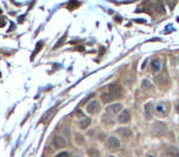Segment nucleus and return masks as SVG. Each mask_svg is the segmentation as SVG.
Returning <instances> with one entry per match:
<instances>
[{"mask_svg": "<svg viewBox=\"0 0 179 157\" xmlns=\"http://www.w3.org/2000/svg\"><path fill=\"white\" fill-rule=\"evenodd\" d=\"M153 134L158 135V136H160V135L167 134V127H166V124L160 123V122L155 123V125H153Z\"/></svg>", "mask_w": 179, "mask_h": 157, "instance_id": "1", "label": "nucleus"}, {"mask_svg": "<svg viewBox=\"0 0 179 157\" xmlns=\"http://www.w3.org/2000/svg\"><path fill=\"white\" fill-rule=\"evenodd\" d=\"M107 91H109L112 93V96H113L115 99L119 98L121 96V87L119 85H117V83H113V85H109L108 88H107Z\"/></svg>", "mask_w": 179, "mask_h": 157, "instance_id": "2", "label": "nucleus"}, {"mask_svg": "<svg viewBox=\"0 0 179 157\" xmlns=\"http://www.w3.org/2000/svg\"><path fill=\"white\" fill-rule=\"evenodd\" d=\"M99 108H101L99 102L92 101V102H90L87 104V107H86V111H87L88 114H95V113H98L99 112Z\"/></svg>", "mask_w": 179, "mask_h": 157, "instance_id": "3", "label": "nucleus"}, {"mask_svg": "<svg viewBox=\"0 0 179 157\" xmlns=\"http://www.w3.org/2000/svg\"><path fill=\"white\" fill-rule=\"evenodd\" d=\"M130 112L126 111V109H124V111H121V113L118 116V122L121 123V124H125V123H129L130 122Z\"/></svg>", "mask_w": 179, "mask_h": 157, "instance_id": "4", "label": "nucleus"}, {"mask_svg": "<svg viewBox=\"0 0 179 157\" xmlns=\"http://www.w3.org/2000/svg\"><path fill=\"white\" fill-rule=\"evenodd\" d=\"M107 145H108L109 149L115 150V149H119L120 141L118 140V138H115V136H109L108 140H107Z\"/></svg>", "mask_w": 179, "mask_h": 157, "instance_id": "5", "label": "nucleus"}, {"mask_svg": "<svg viewBox=\"0 0 179 157\" xmlns=\"http://www.w3.org/2000/svg\"><path fill=\"white\" fill-rule=\"evenodd\" d=\"M121 104L120 103H115V104H110V106H108L106 108V112L108 114H117L119 113L121 111Z\"/></svg>", "mask_w": 179, "mask_h": 157, "instance_id": "6", "label": "nucleus"}, {"mask_svg": "<svg viewBox=\"0 0 179 157\" xmlns=\"http://www.w3.org/2000/svg\"><path fill=\"white\" fill-rule=\"evenodd\" d=\"M117 133H118L121 138H130L131 135H132V132H131V129L130 128H119L118 130H117Z\"/></svg>", "mask_w": 179, "mask_h": 157, "instance_id": "7", "label": "nucleus"}, {"mask_svg": "<svg viewBox=\"0 0 179 157\" xmlns=\"http://www.w3.org/2000/svg\"><path fill=\"white\" fill-rule=\"evenodd\" d=\"M161 66H162V64H161V61L158 60V59H155V60L151 61V69H152L153 72L160 71L161 70Z\"/></svg>", "mask_w": 179, "mask_h": 157, "instance_id": "8", "label": "nucleus"}, {"mask_svg": "<svg viewBox=\"0 0 179 157\" xmlns=\"http://www.w3.org/2000/svg\"><path fill=\"white\" fill-rule=\"evenodd\" d=\"M55 112H57V107H53V108L50 109V111H49L48 113H45L44 116H43V119H42V122H45V120H48V122H49V120L52 119V117H53L54 114H55Z\"/></svg>", "mask_w": 179, "mask_h": 157, "instance_id": "9", "label": "nucleus"}, {"mask_svg": "<svg viewBox=\"0 0 179 157\" xmlns=\"http://www.w3.org/2000/svg\"><path fill=\"white\" fill-rule=\"evenodd\" d=\"M54 145L57 146V147H64V146L66 145V143H65V140L61 138V136H55L54 138Z\"/></svg>", "mask_w": 179, "mask_h": 157, "instance_id": "10", "label": "nucleus"}, {"mask_svg": "<svg viewBox=\"0 0 179 157\" xmlns=\"http://www.w3.org/2000/svg\"><path fill=\"white\" fill-rule=\"evenodd\" d=\"M152 112H153V106H152V103H151V102L146 103V104H145V114H146V117H147V118H151V117H152Z\"/></svg>", "mask_w": 179, "mask_h": 157, "instance_id": "11", "label": "nucleus"}, {"mask_svg": "<svg viewBox=\"0 0 179 157\" xmlns=\"http://www.w3.org/2000/svg\"><path fill=\"white\" fill-rule=\"evenodd\" d=\"M168 156L169 157H179V150L176 146H169L168 147Z\"/></svg>", "mask_w": 179, "mask_h": 157, "instance_id": "12", "label": "nucleus"}, {"mask_svg": "<svg viewBox=\"0 0 179 157\" xmlns=\"http://www.w3.org/2000/svg\"><path fill=\"white\" fill-rule=\"evenodd\" d=\"M90 123H91V119H90V118H82V119L80 120V123H79L80 129H82V130L87 129L88 125H90Z\"/></svg>", "mask_w": 179, "mask_h": 157, "instance_id": "13", "label": "nucleus"}, {"mask_svg": "<svg viewBox=\"0 0 179 157\" xmlns=\"http://www.w3.org/2000/svg\"><path fill=\"white\" fill-rule=\"evenodd\" d=\"M155 109H156L157 113H166V104L165 103H158Z\"/></svg>", "mask_w": 179, "mask_h": 157, "instance_id": "14", "label": "nucleus"}, {"mask_svg": "<svg viewBox=\"0 0 179 157\" xmlns=\"http://www.w3.org/2000/svg\"><path fill=\"white\" fill-rule=\"evenodd\" d=\"M87 154L90 155V157H98L99 156V152H98V150L95 149V147H91L87 150Z\"/></svg>", "mask_w": 179, "mask_h": 157, "instance_id": "15", "label": "nucleus"}, {"mask_svg": "<svg viewBox=\"0 0 179 157\" xmlns=\"http://www.w3.org/2000/svg\"><path fill=\"white\" fill-rule=\"evenodd\" d=\"M142 87H144V88H147V90H152V88H153L152 83H151L149 80H144V81H142Z\"/></svg>", "mask_w": 179, "mask_h": 157, "instance_id": "16", "label": "nucleus"}, {"mask_svg": "<svg viewBox=\"0 0 179 157\" xmlns=\"http://www.w3.org/2000/svg\"><path fill=\"white\" fill-rule=\"evenodd\" d=\"M75 140H76V143L77 144H84V141H85V139L82 138V135H80V134H75Z\"/></svg>", "mask_w": 179, "mask_h": 157, "instance_id": "17", "label": "nucleus"}, {"mask_svg": "<svg viewBox=\"0 0 179 157\" xmlns=\"http://www.w3.org/2000/svg\"><path fill=\"white\" fill-rule=\"evenodd\" d=\"M55 157H70V154H69V152H66V151H64V152L58 154Z\"/></svg>", "mask_w": 179, "mask_h": 157, "instance_id": "18", "label": "nucleus"}, {"mask_svg": "<svg viewBox=\"0 0 179 157\" xmlns=\"http://www.w3.org/2000/svg\"><path fill=\"white\" fill-rule=\"evenodd\" d=\"M168 5H169L171 9H173L174 8V5H176V0H168Z\"/></svg>", "mask_w": 179, "mask_h": 157, "instance_id": "19", "label": "nucleus"}, {"mask_svg": "<svg viewBox=\"0 0 179 157\" xmlns=\"http://www.w3.org/2000/svg\"><path fill=\"white\" fill-rule=\"evenodd\" d=\"M5 25V19H0V27H3Z\"/></svg>", "mask_w": 179, "mask_h": 157, "instance_id": "20", "label": "nucleus"}, {"mask_svg": "<svg viewBox=\"0 0 179 157\" xmlns=\"http://www.w3.org/2000/svg\"><path fill=\"white\" fill-rule=\"evenodd\" d=\"M176 109H177V112L179 113V101H178V102L176 103Z\"/></svg>", "mask_w": 179, "mask_h": 157, "instance_id": "21", "label": "nucleus"}, {"mask_svg": "<svg viewBox=\"0 0 179 157\" xmlns=\"http://www.w3.org/2000/svg\"><path fill=\"white\" fill-rule=\"evenodd\" d=\"M146 157H155V156H152V155H149V156H146Z\"/></svg>", "mask_w": 179, "mask_h": 157, "instance_id": "22", "label": "nucleus"}, {"mask_svg": "<svg viewBox=\"0 0 179 157\" xmlns=\"http://www.w3.org/2000/svg\"><path fill=\"white\" fill-rule=\"evenodd\" d=\"M109 157H115V156H109Z\"/></svg>", "mask_w": 179, "mask_h": 157, "instance_id": "23", "label": "nucleus"}, {"mask_svg": "<svg viewBox=\"0 0 179 157\" xmlns=\"http://www.w3.org/2000/svg\"><path fill=\"white\" fill-rule=\"evenodd\" d=\"M178 21H179V17H178Z\"/></svg>", "mask_w": 179, "mask_h": 157, "instance_id": "24", "label": "nucleus"}]
</instances>
